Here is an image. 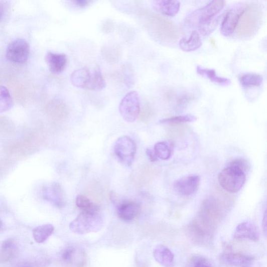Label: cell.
I'll list each match as a JSON object with an SVG mask.
<instances>
[{"label":"cell","instance_id":"cell-1","mask_svg":"<svg viewBox=\"0 0 267 267\" xmlns=\"http://www.w3.org/2000/svg\"><path fill=\"white\" fill-rule=\"evenodd\" d=\"M146 30L159 43L171 46L177 41V33L175 25L169 20L150 11L139 12Z\"/></svg>","mask_w":267,"mask_h":267},{"label":"cell","instance_id":"cell-2","mask_svg":"<svg viewBox=\"0 0 267 267\" xmlns=\"http://www.w3.org/2000/svg\"><path fill=\"white\" fill-rule=\"evenodd\" d=\"M263 13L262 6L259 4L247 5L235 30L236 36L246 39L256 34L262 23Z\"/></svg>","mask_w":267,"mask_h":267},{"label":"cell","instance_id":"cell-3","mask_svg":"<svg viewBox=\"0 0 267 267\" xmlns=\"http://www.w3.org/2000/svg\"><path fill=\"white\" fill-rule=\"evenodd\" d=\"M103 221L99 212L82 211L70 224V229L77 234H85L99 231Z\"/></svg>","mask_w":267,"mask_h":267},{"label":"cell","instance_id":"cell-4","mask_svg":"<svg viewBox=\"0 0 267 267\" xmlns=\"http://www.w3.org/2000/svg\"><path fill=\"white\" fill-rule=\"evenodd\" d=\"M225 204L216 196H210L203 202L198 218L209 226L219 222L224 213Z\"/></svg>","mask_w":267,"mask_h":267},{"label":"cell","instance_id":"cell-5","mask_svg":"<svg viewBox=\"0 0 267 267\" xmlns=\"http://www.w3.org/2000/svg\"><path fill=\"white\" fill-rule=\"evenodd\" d=\"M218 179L224 190L234 194L241 190L244 185L246 174L236 167L228 166L219 173Z\"/></svg>","mask_w":267,"mask_h":267},{"label":"cell","instance_id":"cell-6","mask_svg":"<svg viewBox=\"0 0 267 267\" xmlns=\"http://www.w3.org/2000/svg\"><path fill=\"white\" fill-rule=\"evenodd\" d=\"M225 2L221 0L212 1L206 6L193 12L187 18L186 22L190 25L201 26L215 18V16L222 10Z\"/></svg>","mask_w":267,"mask_h":267},{"label":"cell","instance_id":"cell-7","mask_svg":"<svg viewBox=\"0 0 267 267\" xmlns=\"http://www.w3.org/2000/svg\"><path fill=\"white\" fill-rule=\"evenodd\" d=\"M140 99L137 91H131L127 93L119 106L120 114L127 122H133L139 117L140 111Z\"/></svg>","mask_w":267,"mask_h":267},{"label":"cell","instance_id":"cell-8","mask_svg":"<svg viewBox=\"0 0 267 267\" xmlns=\"http://www.w3.org/2000/svg\"><path fill=\"white\" fill-rule=\"evenodd\" d=\"M114 152L119 162L126 166H130L137 153V145L128 137L119 138L114 145Z\"/></svg>","mask_w":267,"mask_h":267},{"label":"cell","instance_id":"cell-9","mask_svg":"<svg viewBox=\"0 0 267 267\" xmlns=\"http://www.w3.org/2000/svg\"><path fill=\"white\" fill-rule=\"evenodd\" d=\"M30 46L28 42L23 39H18L12 42L8 46L6 56L12 62L23 63L28 60Z\"/></svg>","mask_w":267,"mask_h":267},{"label":"cell","instance_id":"cell-10","mask_svg":"<svg viewBox=\"0 0 267 267\" xmlns=\"http://www.w3.org/2000/svg\"><path fill=\"white\" fill-rule=\"evenodd\" d=\"M246 6L244 3H238L227 12L221 26V33L223 36L228 37L233 34Z\"/></svg>","mask_w":267,"mask_h":267},{"label":"cell","instance_id":"cell-11","mask_svg":"<svg viewBox=\"0 0 267 267\" xmlns=\"http://www.w3.org/2000/svg\"><path fill=\"white\" fill-rule=\"evenodd\" d=\"M199 183L200 178L198 176H190L176 181L173 184V188L180 196L189 197L197 192Z\"/></svg>","mask_w":267,"mask_h":267},{"label":"cell","instance_id":"cell-12","mask_svg":"<svg viewBox=\"0 0 267 267\" xmlns=\"http://www.w3.org/2000/svg\"><path fill=\"white\" fill-rule=\"evenodd\" d=\"M43 194L44 199L56 207L62 208L65 206V195L59 183L53 182L45 186Z\"/></svg>","mask_w":267,"mask_h":267},{"label":"cell","instance_id":"cell-13","mask_svg":"<svg viewBox=\"0 0 267 267\" xmlns=\"http://www.w3.org/2000/svg\"><path fill=\"white\" fill-rule=\"evenodd\" d=\"M259 236L257 227L248 221L239 224L234 233V237L236 239H249L253 242H257Z\"/></svg>","mask_w":267,"mask_h":267},{"label":"cell","instance_id":"cell-14","mask_svg":"<svg viewBox=\"0 0 267 267\" xmlns=\"http://www.w3.org/2000/svg\"><path fill=\"white\" fill-rule=\"evenodd\" d=\"M140 205L135 202L126 201L120 204L117 207V216L121 220L129 222L136 218L141 213Z\"/></svg>","mask_w":267,"mask_h":267},{"label":"cell","instance_id":"cell-15","mask_svg":"<svg viewBox=\"0 0 267 267\" xmlns=\"http://www.w3.org/2000/svg\"><path fill=\"white\" fill-rule=\"evenodd\" d=\"M62 259L65 263L76 267H83L85 264L84 251L73 246L67 247L63 250Z\"/></svg>","mask_w":267,"mask_h":267},{"label":"cell","instance_id":"cell-16","mask_svg":"<svg viewBox=\"0 0 267 267\" xmlns=\"http://www.w3.org/2000/svg\"><path fill=\"white\" fill-rule=\"evenodd\" d=\"M45 60L49 70L53 74L63 72L68 63V58L65 55L51 52L47 53Z\"/></svg>","mask_w":267,"mask_h":267},{"label":"cell","instance_id":"cell-17","mask_svg":"<svg viewBox=\"0 0 267 267\" xmlns=\"http://www.w3.org/2000/svg\"><path fill=\"white\" fill-rule=\"evenodd\" d=\"M155 259L164 267H173L175 265V256L166 246L159 245L153 251Z\"/></svg>","mask_w":267,"mask_h":267},{"label":"cell","instance_id":"cell-18","mask_svg":"<svg viewBox=\"0 0 267 267\" xmlns=\"http://www.w3.org/2000/svg\"><path fill=\"white\" fill-rule=\"evenodd\" d=\"M220 261L224 264L233 266H244L250 264L253 258L241 253L226 252L220 256Z\"/></svg>","mask_w":267,"mask_h":267},{"label":"cell","instance_id":"cell-19","mask_svg":"<svg viewBox=\"0 0 267 267\" xmlns=\"http://www.w3.org/2000/svg\"><path fill=\"white\" fill-rule=\"evenodd\" d=\"M180 3L178 1L159 0L154 2L156 10L163 15L168 17H174L178 14L180 8Z\"/></svg>","mask_w":267,"mask_h":267},{"label":"cell","instance_id":"cell-20","mask_svg":"<svg viewBox=\"0 0 267 267\" xmlns=\"http://www.w3.org/2000/svg\"><path fill=\"white\" fill-rule=\"evenodd\" d=\"M101 52L103 59L110 64L117 63L121 59L122 54L121 48L116 45L104 46Z\"/></svg>","mask_w":267,"mask_h":267},{"label":"cell","instance_id":"cell-21","mask_svg":"<svg viewBox=\"0 0 267 267\" xmlns=\"http://www.w3.org/2000/svg\"><path fill=\"white\" fill-rule=\"evenodd\" d=\"M202 45L201 37L196 31L193 32L189 37L182 38L179 43L180 48L186 52L195 51L201 47Z\"/></svg>","mask_w":267,"mask_h":267},{"label":"cell","instance_id":"cell-22","mask_svg":"<svg viewBox=\"0 0 267 267\" xmlns=\"http://www.w3.org/2000/svg\"><path fill=\"white\" fill-rule=\"evenodd\" d=\"M197 73L203 77H206L212 82L222 86H228L231 84V81L229 78L218 76L215 70L204 68L202 66H198Z\"/></svg>","mask_w":267,"mask_h":267},{"label":"cell","instance_id":"cell-23","mask_svg":"<svg viewBox=\"0 0 267 267\" xmlns=\"http://www.w3.org/2000/svg\"><path fill=\"white\" fill-rule=\"evenodd\" d=\"M90 74L86 68L80 69L74 71L71 75L72 84L78 88H86L90 78Z\"/></svg>","mask_w":267,"mask_h":267},{"label":"cell","instance_id":"cell-24","mask_svg":"<svg viewBox=\"0 0 267 267\" xmlns=\"http://www.w3.org/2000/svg\"><path fill=\"white\" fill-rule=\"evenodd\" d=\"M55 231L54 226L47 224L37 226L33 230V237L38 243L45 242Z\"/></svg>","mask_w":267,"mask_h":267},{"label":"cell","instance_id":"cell-25","mask_svg":"<svg viewBox=\"0 0 267 267\" xmlns=\"http://www.w3.org/2000/svg\"><path fill=\"white\" fill-rule=\"evenodd\" d=\"M105 87V80L100 69L98 67L93 75L90 76L89 82L86 88L91 91H98L102 90Z\"/></svg>","mask_w":267,"mask_h":267},{"label":"cell","instance_id":"cell-26","mask_svg":"<svg viewBox=\"0 0 267 267\" xmlns=\"http://www.w3.org/2000/svg\"><path fill=\"white\" fill-rule=\"evenodd\" d=\"M173 151V145L168 142H159L154 146V152L157 157L163 160L169 159L172 156Z\"/></svg>","mask_w":267,"mask_h":267},{"label":"cell","instance_id":"cell-27","mask_svg":"<svg viewBox=\"0 0 267 267\" xmlns=\"http://www.w3.org/2000/svg\"><path fill=\"white\" fill-rule=\"evenodd\" d=\"M239 82L245 87H259L262 84V77L256 74L247 73L240 76Z\"/></svg>","mask_w":267,"mask_h":267},{"label":"cell","instance_id":"cell-28","mask_svg":"<svg viewBox=\"0 0 267 267\" xmlns=\"http://www.w3.org/2000/svg\"><path fill=\"white\" fill-rule=\"evenodd\" d=\"M13 106V99L8 88L0 86V113L10 110Z\"/></svg>","mask_w":267,"mask_h":267},{"label":"cell","instance_id":"cell-29","mask_svg":"<svg viewBox=\"0 0 267 267\" xmlns=\"http://www.w3.org/2000/svg\"><path fill=\"white\" fill-rule=\"evenodd\" d=\"M76 204L77 207L82 211L99 212L100 207L98 205L93 203L87 197L79 195L76 199Z\"/></svg>","mask_w":267,"mask_h":267},{"label":"cell","instance_id":"cell-30","mask_svg":"<svg viewBox=\"0 0 267 267\" xmlns=\"http://www.w3.org/2000/svg\"><path fill=\"white\" fill-rule=\"evenodd\" d=\"M17 250V247L12 239H8L5 241L0 251V257L5 260H8L14 257Z\"/></svg>","mask_w":267,"mask_h":267},{"label":"cell","instance_id":"cell-31","mask_svg":"<svg viewBox=\"0 0 267 267\" xmlns=\"http://www.w3.org/2000/svg\"><path fill=\"white\" fill-rule=\"evenodd\" d=\"M197 117L193 115H180L173 116L163 119L160 121V123L176 125L188 122H193L196 121Z\"/></svg>","mask_w":267,"mask_h":267},{"label":"cell","instance_id":"cell-32","mask_svg":"<svg viewBox=\"0 0 267 267\" xmlns=\"http://www.w3.org/2000/svg\"><path fill=\"white\" fill-rule=\"evenodd\" d=\"M124 82L126 86L131 88L135 85V77L133 68L129 63H125L122 68Z\"/></svg>","mask_w":267,"mask_h":267},{"label":"cell","instance_id":"cell-33","mask_svg":"<svg viewBox=\"0 0 267 267\" xmlns=\"http://www.w3.org/2000/svg\"><path fill=\"white\" fill-rule=\"evenodd\" d=\"M155 115L153 106L148 102H145L142 109H140L139 117L144 123L149 122Z\"/></svg>","mask_w":267,"mask_h":267},{"label":"cell","instance_id":"cell-34","mask_svg":"<svg viewBox=\"0 0 267 267\" xmlns=\"http://www.w3.org/2000/svg\"><path fill=\"white\" fill-rule=\"evenodd\" d=\"M218 22L219 19L217 18H215L209 22L199 27V31L204 36L208 35L212 31L215 30Z\"/></svg>","mask_w":267,"mask_h":267},{"label":"cell","instance_id":"cell-35","mask_svg":"<svg viewBox=\"0 0 267 267\" xmlns=\"http://www.w3.org/2000/svg\"><path fill=\"white\" fill-rule=\"evenodd\" d=\"M188 267H212L209 261L205 258L196 256L191 260Z\"/></svg>","mask_w":267,"mask_h":267},{"label":"cell","instance_id":"cell-36","mask_svg":"<svg viewBox=\"0 0 267 267\" xmlns=\"http://www.w3.org/2000/svg\"><path fill=\"white\" fill-rule=\"evenodd\" d=\"M228 166L236 167L243 171L245 174L249 170V164L245 159L238 158L232 160Z\"/></svg>","mask_w":267,"mask_h":267},{"label":"cell","instance_id":"cell-37","mask_svg":"<svg viewBox=\"0 0 267 267\" xmlns=\"http://www.w3.org/2000/svg\"><path fill=\"white\" fill-rule=\"evenodd\" d=\"M101 29L104 34H110L115 30V23L111 20H106L103 23Z\"/></svg>","mask_w":267,"mask_h":267},{"label":"cell","instance_id":"cell-38","mask_svg":"<svg viewBox=\"0 0 267 267\" xmlns=\"http://www.w3.org/2000/svg\"><path fill=\"white\" fill-rule=\"evenodd\" d=\"M47 260L33 261H23L19 263L18 267H37L38 265H42V264H46Z\"/></svg>","mask_w":267,"mask_h":267},{"label":"cell","instance_id":"cell-39","mask_svg":"<svg viewBox=\"0 0 267 267\" xmlns=\"http://www.w3.org/2000/svg\"><path fill=\"white\" fill-rule=\"evenodd\" d=\"M194 99V96L190 95H184L178 100L177 104L179 106L183 107L185 105L188 104L191 101Z\"/></svg>","mask_w":267,"mask_h":267},{"label":"cell","instance_id":"cell-40","mask_svg":"<svg viewBox=\"0 0 267 267\" xmlns=\"http://www.w3.org/2000/svg\"><path fill=\"white\" fill-rule=\"evenodd\" d=\"M72 3L79 8H85L89 6L92 2L89 0H75Z\"/></svg>","mask_w":267,"mask_h":267},{"label":"cell","instance_id":"cell-41","mask_svg":"<svg viewBox=\"0 0 267 267\" xmlns=\"http://www.w3.org/2000/svg\"><path fill=\"white\" fill-rule=\"evenodd\" d=\"M147 156H148L150 159L151 162L154 163L157 161L158 158L157 157L155 153L151 149H148L146 152Z\"/></svg>","mask_w":267,"mask_h":267},{"label":"cell","instance_id":"cell-42","mask_svg":"<svg viewBox=\"0 0 267 267\" xmlns=\"http://www.w3.org/2000/svg\"><path fill=\"white\" fill-rule=\"evenodd\" d=\"M262 229L263 231V232L265 235L266 234V210L264 212L263 219H262Z\"/></svg>","mask_w":267,"mask_h":267},{"label":"cell","instance_id":"cell-43","mask_svg":"<svg viewBox=\"0 0 267 267\" xmlns=\"http://www.w3.org/2000/svg\"><path fill=\"white\" fill-rule=\"evenodd\" d=\"M5 14V8L4 6L0 4V20H1Z\"/></svg>","mask_w":267,"mask_h":267},{"label":"cell","instance_id":"cell-44","mask_svg":"<svg viewBox=\"0 0 267 267\" xmlns=\"http://www.w3.org/2000/svg\"><path fill=\"white\" fill-rule=\"evenodd\" d=\"M209 42H210V43L211 44V46L213 47H214L215 48H216L217 45H216V42L214 38H210L209 39Z\"/></svg>","mask_w":267,"mask_h":267},{"label":"cell","instance_id":"cell-45","mask_svg":"<svg viewBox=\"0 0 267 267\" xmlns=\"http://www.w3.org/2000/svg\"><path fill=\"white\" fill-rule=\"evenodd\" d=\"M2 226H3V222L1 220H0V229H2Z\"/></svg>","mask_w":267,"mask_h":267}]
</instances>
